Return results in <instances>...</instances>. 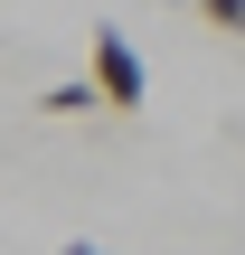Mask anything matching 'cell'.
Instances as JSON below:
<instances>
[{"label":"cell","mask_w":245,"mask_h":255,"mask_svg":"<svg viewBox=\"0 0 245 255\" xmlns=\"http://www.w3.org/2000/svg\"><path fill=\"white\" fill-rule=\"evenodd\" d=\"M85 76H94V95H104V114H132V104L151 95V76H142V57H132V38H113V28H94V47H85Z\"/></svg>","instance_id":"obj_1"},{"label":"cell","mask_w":245,"mask_h":255,"mask_svg":"<svg viewBox=\"0 0 245 255\" xmlns=\"http://www.w3.org/2000/svg\"><path fill=\"white\" fill-rule=\"evenodd\" d=\"M85 104H104V95H94V76H66V85H47V95H38V114H85Z\"/></svg>","instance_id":"obj_2"},{"label":"cell","mask_w":245,"mask_h":255,"mask_svg":"<svg viewBox=\"0 0 245 255\" xmlns=\"http://www.w3.org/2000/svg\"><path fill=\"white\" fill-rule=\"evenodd\" d=\"M198 9H208L217 28H236V38H245V0H198Z\"/></svg>","instance_id":"obj_3"},{"label":"cell","mask_w":245,"mask_h":255,"mask_svg":"<svg viewBox=\"0 0 245 255\" xmlns=\"http://www.w3.org/2000/svg\"><path fill=\"white\" fill-rule=\"evenodd\" d=\"M66 255H104V246H66Z\"/></svg>","instance_id":"obj_4"}]
</instances>
